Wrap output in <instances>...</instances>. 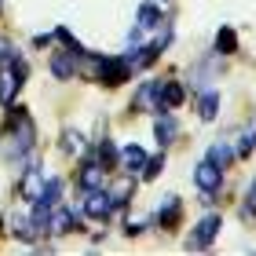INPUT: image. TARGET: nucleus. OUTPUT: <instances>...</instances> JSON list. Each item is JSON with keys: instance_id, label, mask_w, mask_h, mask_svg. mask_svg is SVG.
Wrapping results in <instances>:
<instances>
[{"instance_id": "nucleus-1", "label": "nucleus", "mask_w": 256, "mask_h": 256, "mask_svg": "<svg viewBox=\"0 0 256 256\" xmlns=\"http://www.w3.org/2000/svg\"><path fill=\"white\" fill-rule=\"evenodd\" d=\"M33 146H37L33 118L26 110H11L8 124H4V136H0V154H4L8 161H22L26 154H33Z\"/></svg>"}, {"instance_id": "nucleus-2", "label": "nucleus", "mask_w": 256, "mask_h": 256, "mask_svg": "<svg viewBox=\"0 0 256 256\" xmlns=\"http://www.w3.org/2000/svg\"><path fill=\"white\" fill-rule=\"evenodd\" d=\"M84 216L88 220H96V224H110V216H114V202H110V194L106 187L102 190H84Z\"/></svg>"}, {"instance_id": "nucleus-3", "label": "nucleus", "mask_w": 256, "mask_h": 256, "mask_svg": "<svg viewBox=\"0 0 256 256\" xmlns=\"http://www.w3.org/2000/svg\"><path fill=\"white\" fill-rule=\"evenodd\" d=\"M194 187H198V190H202L205 198H212V194H216L220 187H224V168H216V165H212V161H208V158H205V161H202V165H198V168H194Z\"/></svg>"}, {"instance_id": "nucleus-4", "label": "nucleus", "mask_w": 256, "mask_h": 256, "mask_svg": "<svg viewBox=\"0 0 256 256\" xmlns=\"http://www.w3.org/2000/svg\"><path fill=\"white\" fill-rule=\"evenodd\" d=\"M220 227H224V216H205L202 224L194 227V234H190V242H187V249H208L216 242V234H220Z\"/></svg>"}, {"instance_id": "nucleus-5", "label": "nucleus", "mask_w": 256, "mask_h": 256, "mask_svg": "<svg viewBox=\"0 0 256 256\" xmlns=\"http://www.w3.org/2000/svg\"><path fill=\"white\" fill-rule=\"evenodd\" d=\"M74 230H80V216H77V208H59L55 205L52 208V216H48V234H74Z\"/></svg>"}, {"instance_id": "nucleus-6", "label": "nucleus", "mask_w": 256, "mask_h": 256, "mask_svg": "<svg viewBox=\"0 0 256 256\" xmlns=\"http://www.w3.org/2000/svg\"><path fill=\"white\" fill-rule=\"evenodd\" d=\"M77 187L80 190H102L106 187V168H102L99 161H88V165L77 172Z\"/></svg>"}, {"instance_id": "nucleus-7", "label": "nucleus", "mask_w": 256, "mask_h": 256, "mask_svg": "<svg viewBox=\"0 0 256 256\" xmlns=\"http://www.w3.org/2000/svg\"><path fill=\"white\" fill-rule=\"evenodd\" d=\"M52 77L55 80H74L77 77V52H55L52 55Z\"/></svg>"}, {"instance_id": "nucleus-8", "label": "nucleus", "mask_w": 256, "mask_h": 256, "mask_svg": "<svg viewBox=\"0 0 256 256\" xmlns=\"http://www.w3.org/2000/svg\"><path fill=\"white\" fill-rule=\"evenodd\" d=\"M220 74H224V55H216V52L208 55L205 62H198V66L190 70V77H194V84H198V88H205L208 80L220 77Z\"/></svg>"}, {"instance_id": "nucleus-9", "label": "nucleus", "mask_w": 256, "mask_h": 256, "mask_svg": "<svg viewBox=\"0 0 256 256\" xmlns=\"http://www.w3.org/2000/svg\"><path fill=\"white\" fill-rule=\"evenodd\" d=\"M44 187H48V172H40V168H30V172H22V198L26 202H37V198L44 194Z\"/></svg>"}, {"instance_id": "nucleus-10", "label": "nucleus", "mask_w": 256, "mask_h": 256, "mask_svg": "<svg viewBox=\"0 0 256 256\" xmlns=\"http://www.w3.org/2000/svg\"><path fill=\"white\" fill-rule=\"evenodd\" d=\"M11 234H15L18 242H37L40 238V227L33 224L30 212H11Z\"/></svg>"}, {"instance_id": "nucleus-11", "label": "nucleus", "mask_w": 256, "mask_h": 256, "mask_svg": "<svg viewBox=\"0 0 256 256\" xmlns=\"http://www.w3.org/2000/svg\"><path fill=\"white\" fill-rule=\"evenodd\" d=\"M18 88H22V80H18L15 70H11V62L0 66V102H4V106H11V102H15Z\"/></svg>"}, {"instance_id": "nucleus-12", "label": "nucleus", "mask_w": 256, "mask_h": 256, "mask_svg": "<svg viewBox=\"0 0 256 256\" xmlns=\"http://www.w3.org/2000/svg\"><path fill=\"white\" fill-rule=\"evenodd\" d=\"M121 165H124L128 176L143 172V165H146V150H143V146H136V143H128V146L121 150Z\"/></svg>"}, {"instance_id": "nucleus-13", "label": "nucleus", "mask_w": 256, "mask_h": 256, "mask_svg": "<svg viewBox=\"0 0 256 256\" xmlns=\"http://www.w3.org/2000/svg\"><path fill=\"white\" fill-rule=\"evenodd\" d=\"M208 161H212V165L216 168H230V161H234L238 154H234V146H230V143H224V139H220V143H212V146H208V154H205Z\"/></svg>"}, {"instance_id": "nucleus-14", "label": "nucleus", "mask_w": 256, "mask_h": 256, "mask_svg": "<svg viewBox=\"0 0 256 256\" xmlns=\"http://www.w3.org/2000/svg\"><path fill=\"white\" fill-rule=\"evenodd\" d=\"M158 26H161L158 4H139L136 8V30H158Z\"/></svg>"}, {"instance_id": "nucleus-15", "label": "nucleus", "mask_w": 256, "mask_h": 256, "mask_svg": "<svg viewBox=\"0 0 256 256\" xmlns=\"http://www.w3.org/2000/svg\"><path fill=\"white\" fill-rule=\"evenodd\" d=\"M183 99H187V92H183L180 80H161V102H165L168 110L183 106Z\"/></svg>"}, {"instance_id": "nucleus-16", "label": "nucleus", "mask_w": 256, "mask_h": 256, "mask_svg": "<svg viewBox=\"0 0 256 256\" xmlns=\"http://www.w3.org/2000/svg\"><path fill=\"white\" fill-rule=\"evenodd\" d=\"M234 52H238V33L230 26H220V33H216V55H234Z\"/></svg>"}, {"instance_id": "nucleus-17", "label": "nucleus", "mask_w": 256, "mask_h": 256, "mask_svg": "<svg viewBox=\"0 0 256 256\" xmlns=\"http://www.w3.org/2000/svg\"><path fill=\"white\" fill-rule=\"evenodd\" d=\"M176 220H180V198H176V194H168V198H165V205L158 208V224H161V227H172Z\"/></svg>"}, {"instance_id": "nucleus-18", "label": "nucleus", "mask_w": 256, "mask_h": 256, "mask_svg": "<svg viewBox=\"0 0 256 256\" xmlns=\"http://www.w3.org/2000/svg\"><path fill=\"white\" fill-rule=\"evenodd\" d=\"M154 136H158V143H161V150H165L172 139H176V121L168 118V114H161L158 118V124H154Z\"/></svg>"}, {"instance_id": "nucleus-19", "label": "nucleus", "mask_w": 256, "mask_h": 256, "mask_svg": "<svg viewBox=\"0 0 256 256\" xmlns=\"http://www.w3.org/2000/svg\"><path fill=\"white\" fill-rule=\"evenodd\" d=\"M198 114H202V121H216V114H220V92H205V96L198 99Z\"/></svg>"}, {"instance_id": "nucleus-20", "label": "nucleus", "mask_w": 256, "mask_h": 256, "mask_svg": "<svg viewBox=\"0 0 256 256\" xmlns=\"http://www.w3.org/2000/svg\"><path fill=\"white\" fill-rule=\"evenodd\" d=\"M59 198H62V180H48V187H44V194H40V198H37L33 205L55 208V205H59Z\"/></svg>"}, {"instance_id": "nucleus-21", "label": "nucleus", "mask_w": 256, "mask_h": 256, "mask_svg": "<svg viewBox=\"0 0 256 256\" xmlns=\"http://www.w3.org/2000/svg\"><path fill=\"white\" fill-rule=\"evenodd\" d=\"M118 161H121V154H118V146H114V139H102V143H99V165L110 172Z\"/></svg>"}, {"instance_id": "nucleus-22", "label": "nucleus", "mask_w": 256, "mask_h": 256, "mask_svg": "<svg viewBox=\"0 0 256 256\" xmlns=\"http://www.w3.org/2000/svg\"><path fill=\"white\" fill-rule=\"evenodd\" d=\"M106 194H110V202H114V208H124L128 205V198H132V180H124V183H118V187H106Z\"/></svg>"}, {"instance_id": "nucleus-23", "label": "nucleus", "mask_w": 256, "mask_h": 256, "mask_svg": "<svg viewBox=\"0 0 256 256\" xmlns=\"http://www.w3.org/2000/svg\"><path fill=\"white\" fill-rule=\"evenodd\" d=\"M252 150H256V121H252V124L246 128V136H242V146L234 150V154H238V158H249Z\"/></svg>"}, {"instance_id": "nucleus-24", "label": "nucleus", "mask_w": 256, "mask_h": 256, "mask_svg": "<svg viewBox=\"0 0 256 256\" xmlns=\"http://www.w3.org/2000/svg\"><path fill=\"white\" fill-rule=\"evenodd\" d=\"M62 150L66 154H84V136L80 132H66L62 136Z\"/></svg>"}, {"instance_id": "nucleus-25", "label": "nucleus", "mask_w": 256, "mask_h": 256, "mask_svg": "<svg viewBox=\"0 0 256 256\" xmlns=\"http://www.w3.org/2000/svg\"><path fill=\"white\" fill-rule=\"evenodd\" d=\"M161 168H165V150H161L158 158H146V165H143V180H158V176H161Z\"/></svg>"}, {"instance_id": "nucleus-26", "label": "nucleus", "mask_w": 256, "mask_h": 256, "mask_svg": "<svg viewBox=\"0 0 256 256\" xmlns=\"http://www.w3.org/2000/svg\"><path fill=\"white\" fill-rule=\"evenodd\" d=\"M15 55H18V52H15V48H11V44H8V40H0V66H8L11 59H15Z\"/></svg>"}, {"instance_id": "nucleus-27", "label": "nucleus", "mask_w": 256, "mask_h": 256, "mask_svg": "<svg viewBox=\"0 0 256 256\" xmlns=\"http://www.w3.org/2000/svg\"><path fill=\"white\" fill-rule=\"evenodd\" d=\"M249 198H256V180H252V187H249Z\"/></svg>"}, {"instance_id": "nucleus-28", "label": "nucleus", "mask_w": 256, "mask_h": 256, "mask_svg": "<svg viewBox=\"0 0 256 256\" xmlns=\"http://www.w3.org/2000/svg\"><path fill=\"white\" fill-rule=\"evenodd\" d=\"M0 4H4V0H0Z\"/></svg>"}]
</instances>
